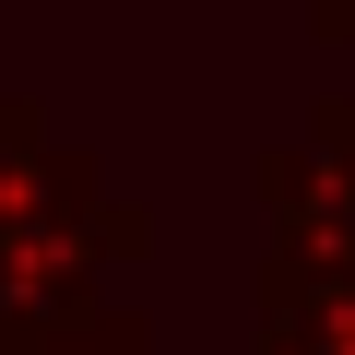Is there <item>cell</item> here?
Here are the masks:
<instances>
[{"label":"cell","mask_w":355,"mask_h":355,"mask_svg":"<svg viewBox=\"0 0 355 355\" xmlns=\"http://www.w3.org/2000/svg\"><path fill=\"white\" fill-rule=\"evenodd\" d=\"M249 355H355V249H272L261 237Z\"/></svg>","instance_id":"1"},{"label":"cell","mask_w":355,"mask_h":355,"mask_svg":"<svg viewBox=\"0 0 355 355\" xmlns=\"http://www.w3.org/2000/svg\"><path fill=\"white\" fill-rule=\"evenodd\" d=\"M119 190L95 178L83 142L48 130L36 95H0V237H48V225H95Z\"/></svg>","instance_id":"2"},{"label":"cell","mask_w":355,"mask_h":355,"mask_svg":"<svg viewBox=\"0 0 355 355\" xmlns=\"http://www.w3.org/2000/svg\"><path fill=\"white\" fill-rule=\"evenodd\" d=\"M0 355H178V343H154V320L142 308H83V320H24V331H0Z\"/></svg>","instance_id":"3"},{"label":"cell","mask_w":355,"mask_h":355,"mask_svg":"<svg viewBox=\"0 0 355 355\" xmlns=\"http://www.w3.org/2000/svg\"><path fill=\"white\" fill-rule=\"evenodd\" d=\"M308 12H320V36H331V48H355V0H308Z\"/></svg>","instance_id":"4"}]
</instances>
